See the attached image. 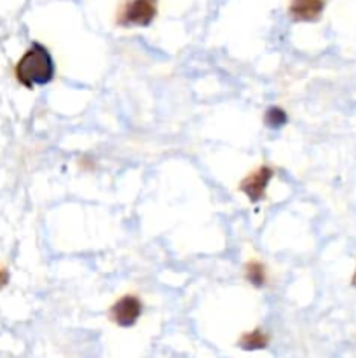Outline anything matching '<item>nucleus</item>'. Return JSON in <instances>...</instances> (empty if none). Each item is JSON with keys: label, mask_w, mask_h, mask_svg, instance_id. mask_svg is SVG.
I'll use <instances>...</instances> for the list:
<instances>
[{"label": "nucleus", "mask_w": 356, "mask_h": 358, "mask_svg": "<svg viewBox=\"0 0 356 358\" xmlns=\"http://www.w3.org/2000/svg\"><path fill=\"white\" fill-rule=\"evenodd\" d=\"M56 76V63L51 51L40 42H34L14 65V77L21 86L34 90L52 83Z\"/></svg>", "instance_id": "f257e3e1"}, {"label": "nucleus", "mask_w": 356, "mask_h": 358, "mask_svg": "<svg viewBox=\"0 0 356 358\" xmlns=\"http://www.w3.org/2000/svg\"><path fill=\"white\" fill-rule=\"evenodd\" d=\"M159 13V0H124L115 13V24L122 28H147Z\"/></svg>", "instance_id": "f03ea898"}, {"label": "nucleus", "mask_w": 356, "mask_h": 358, "mask_svg": "<svg viewBox=\"0 0 356 358\" xmlns=\"http://www.w3.org/2000/svg\"><path fill=\"white\" fill-rule=\"evenodd\" d=\"M276 170L271 164H260L258 168H255L253 171L246 175V177L241 178L239 192H243L248 199H250L253 205L264 201L267 198V187L271 184V180L274 178Z\"/></svg>", "instance_id": "7ed1b4c3"}, {"label": "nucleus", "mask_w": 356, "mask_h": 358, "mask_svg": "<svg viewBox=\"0 0 356 358\" xmlns=\"http://www.w3.org/2000/svg\"><path fill=\"white\" fill-rule=\"evenodd\" d=\"M143 313V303L135 294H124L108 310V318L117 327H133Z\"/></svg>", "instance_id": "20e7f679"}, {"label": "nucleus", "mask_w": 356, "mask_h": 358, "mask_svg": "<svg viewBox=\"0 0 356 358\" xmlns=\"http://www.w3.org/2000/svg\"><path fill=\"white\" fill-rule=\"evenodd\" d=\"M327 0H290L288 14L295 23H314L321 17Z\"/></svg>", "instance_id": "39448f33"}, {"label": "nucleus", "mask_w": 356, "mask_h": 358, "mask_svg": "<svg viewBox=\"0 0 356 358\" xmlns=\"http://www.w3.org/2000/svg\"><path fill=\"white\" fill-rule=\"evenodd\" d=\"M244 280L255 289H264L269 282V273L264 262L255 261V259L248 261L244 264Z\"/></svg>", "instance_id": "423d86ee"}, {"label": "nucleus", "mask_w": 356, "mask_h": 358, "mask_svg": "<svg viewBox=\"0 0 356 358\" xmlns=\"http://www.w3.org/2000/svg\"><path fill=\"white\" fill-rule=\"evenodd\" d=\"M269 343H271V338H269L267 332L257 327L250 332H244L239 338V341H237V345L244 352H257V350L267 348Z\"/></svg>", "instance_id": "0eeeda50"}, {"label": "nucleus", "mask_w": 356, "mask_h": 358, "mask_svg": "<svg viewBox=\"0 0 356 358\" xmlns=\"http://www.w3.org/2000/svg\"><path fill=\"white\" fill-rule=\"evenodd\" d=\"M288 122V114L279 105H271L264 112V124L269 129H281Z\"/></svg>", "instance_id": "6e6552de"}, {"label": "nucleus", "mask_w": 356, "mask_h": 358, "mask_svg": "<svg viewBox=\"0 0 356 358\" xmlns=\"http://www.w3.org/2000/svg\"><path fill=\"white\" fill-rule=\"evenodd\" d=\"M7 283H9V271H7L6 266L0 264V290H2Z\"/></svg>", "instance_id": "1a4fd4ad"}, {"label": "nucleus", "mask_w": 356, "mask_h": 358, "mask_svg": "<svg viewBox=\"0 0 356 358\" xmlns=\"http://www.w3.org/2000/svg\"><path fill=\"white\" fill-rule=\"evenodd\" d=\"M351 285H353V287H355V289H356V271H355V273H353V278H351Z\"/></svg>", "instance_id": "9d476101"}]
</instances>
